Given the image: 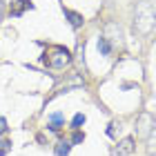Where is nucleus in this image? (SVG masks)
Here are the masks:
<instances>
[{
	"mask_svg": "<svg viewBox=\"0 0 156 156\" xmlns=\"http://www.w3.org/2000/svg\"><path fill=\"white\" fill-rule=\"evenodd\" d=\"M156 25V11L152 2H147V0H140L136 5V13H134V27H136L138 34H150Z\"/></svg>",
	"mask_w": 156,
	"mask_h": 156,
	"instance_id": "f257e3e1",
	"label": "nucleus"
},
{
	"mask_svg": "<svg viewBox=\"0 0 156 156\" xmlns=\"http://www.w3.org/2000/svg\"><path fill=\"white\" fill-rule=\"evenodd\" d=\"M42 60H45L49 67L60 69V67H65V65H69V62H72V54H69V49L56 45V47H51L45 56H42Z\"/></svg>",
	"mask_w": 156,
	"mask_h": 156,
	"instance_id": "f03ea898",
	"label": "nucleus"
},
{
	"mask_svg": "<svg viewBox=\"0 0 156 156\" xmlns=\"http://www.w3.org/2000/svg\"><path fill=\"white\" fill-rule=\"evenodd\" d=\"M152 129H154V118H152V114L143 112V114L138 116V123H136V136H140V138H147Z\"/></svg>",
	"mask_w": 156,
	"mask_h": 156,
	"instance_id": "7ed1b4c3",
	"label": "nucleus"
},
{
	"mask_svg": "<svg viewBox=\"0 0 156 156\" xmlns=\"http://www.w3.org/2000/svg\"><path fill=\"white\" fill-rule=\"evenodd\" d=\"M134 150H136L134 138H132V136H125V138L118 143V147H116V156H132Z\"/></svg>",
	"mask_w": 156,
	"mask_h": 156,
	"instance_id": "20e7f679",
	"label": "nucleus"
},
{
	"mask_svg": "<svg viewBox=\"0 0 156 156\" xmlns=\"http://www.w3.org/2000/svg\"><path fill=\"white\" fill-rule=\"evenodd\" d=\"M31 7H34V5H31V0H16V5L11 7V16H16V18H18V16H23V11H25V9H31Z\"/></svg>",
	"mask_w": 156,
	"mask_h": 156,
	"instance_id": "39448f33",
	"label": "nucleus"
},
{
	"mask_svg": "<svg viewBox=\"0 0 156 156\" xmlns=\"http://www.w3.org/2000/svg\"><path fill=\"white\" fill-rule=\"evenodd\" d=\"M62 123H65V116H62L60 112H54V114L49 116V129L51 132H58Z\"/></svg>",
	"mask_w": 156,
	"mask_h": 156,
	"instance_id": "423d86ee",
	"label": "nucleus"
},
{
	"mask_svg": "<svg viewBox=\"0 0 156 156\" xmlns=\"http://www.w3.org/2000/svg\"><path fill=\"white\" fill-rule=\"evenodd\" d=\"M65 16L69 18V23H72V27H83V16L80 13H76V11H72V9H65Z\"/></svg>",
	"mask_w": 156,
	"mask_h": 156,
	"instance_id": "0eeeda50",
	"label": "nucleus"
},
{
	"mask_svg": "<svg viewBox=\"0 0 156 156\" xmlns=\"http://www.w3.org/2000/svg\"><path fill=\"white\" fill-rule=\"evenodd\" d=\"M98 51H101L103 56H109L112 54V42L105 40V38H98Z\"/></svg>",
	"mask_w": 156,
	"mask_h": 156,
	"instance_id": "6e6552de",
	"label": "nucleus"
},
{
	"mask_svg": "<svg viewBox=\"0 0 156 156\" xmlns=\"http://www.w3.org/2000/svg\"><path fill=\"white\" fill-rule=\"evenodd\" d=\"M69 150H72V147H69V143H58L56 145V156H69Z\"/></svg>",
	"mask_w": 156,
	"mask_h": 156,
	"instance_id": "1a4fd4ad",
	"label": "nucleus"
},
{
	"mask_svg": "<svg viewBox=\"0 0 156 156\" xmlns=\"http://www.w3.org/2000/svg\"><path fill=\"white\" fill-rule=\"evenodd\" d=\"M80 125H85V114H76L72 120V127L74 129H80Z\"/></svg>",
	"mask_w": 156,
	"mask_h": 156,
	"instance_id": "9d476101",
	"label": "nucleus"
},
{
	"mask_svg": "<svg viewBox=\"0 0 156 156\" xmlns=\"http://www.w3.org/2000/svg\"><path fill=\"white\" fill-rule=\"evenodd\" d=\"M150 152H152V154H156V127L150 132Z\"/></svg>",
	"mask_w": 156,
	"mask_h": 156,
	"instance_id": "9b49d317",
	"label": "nucleus"
},
{
	"mask_svg": "<svg viewBox=\"0 0 156 156\" xmlns=\"http://www.w3.org/2000/svg\"><path fill=\"white\" fill-rule=\"evenodd\" d=\"M83 140H85V134L76 132V134H74V138H72V143H74V145H78V143H83Z\"/></svg>",
	"mask_w": 156,
	"mask_h": 156,
	"instance_id": "f8f14e48",
	"label": "nucleus"
},
{
	"mask_svg": "<svg viewBox=\"0 0 156 156\" xmlns=\"http://www.w3.org/2000/svg\"><path fill=\"white\" fill-rule=\"evenodd\" d=\"M5 129H7V120H5V118H0V134H2Z\"/></svg>",
	"mask_w": 156,
	"mask_h": 156,
	"instance_id": "ddd939ff",
	"label": "nucleus"
},
{
	"mask_svg": "<svg viewBox=\"0 0 156 156\" xmlns=\"http://www.w3.org/2000/svg\"><path fill=\"white\" fill-rule=\"evenodd\" d=\"M154 156H156V154H154Z\"/></svg>",
	"mask_w": 156,
	"mask_h": 156,
	"instance_id": "4468645a",
	"label": "nucleus"
}]
</instances>
